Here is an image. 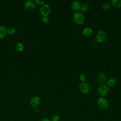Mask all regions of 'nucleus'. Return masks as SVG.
Returning <instances> with one entry per match:
<instances>
[{
  "mask_svg": "<svg viewBox=\"0 0 121 121\" xmlns=\"http://www.w3.org/2000/svg\"><path fill=\"white\" fill-rule=\"evenodd\" d=\"M40 103V99L39 97L34 96L32 97L30 100V105L34 108L37 107Z\"/></svg>",
  "mask_w": 121,
  "mask_h": 121,
  "instance_id": "nucleus-8",
  "label": "nucleus"
},
{
  "mask_svg": "<svg viewBox=\"0 0 121 121\" xmlns=\"http://www.w3.org/2000/svg\"><path fill=\"white\" fill-rule=\"evenodd\" d=\"M7 29L3 26H0V39H3L6 35Z\"/></svg>",
  "mask_w": 121,
  "mask_h": 121,
  "instance_id": "nucleus-12",
  "label": "nucleus"
},
{
  "mask_svg": "<svg viewBox=\"0 0 121 121\" xmlns=\"http://www.w3.org/2000/svg\"><path fill=\"white\" fill-rule=\"evenodd\" d=\"M60 120V117L59 115L54 114H53L51 118V121H59Z\"/></svg>",
  "mask_w": 121,
  "mask_h": 121,
  "instance_id": "nucleus-18",
  "label": "nucleus"
},
{
  "mask_svg": "<svg viewBox=\"0 0 121 121\" xmlns=\"http://www.w3.org/2000/svg\"><path fill=\"white\" fill-rule=\"evenodd\" d=\"M110 3L115 8H119L121 7V0H112Z\"/></svg>",
  "mask_w": 121,
  "mask_h": 121,
  "instance_id": "nucleus-13",
  "label": "nucleus"
},
{
  "mask_svg": "<svg viewBox=\"0 0 121 121\" xmlns=\"http://www.w3.org/2000/svg\"><path fill=\"white\" fill-rule=\"evenodd\" d=\"M109 87L105 84L100 85L97 89V92L98 95L102 97L105 96L109 91Z\"/></svg>",
  "mask_w": 121,
  "mask_h": 121,
  "instance_id": "nucleus-2",
  "label": "nucleus"
},
{
  "mask_svg": "<svg viewBox=\"0 0 121 121\" xmlns=\"http://www.w3.org/2000/svg\"><path fill=\"white\" fill-rule=\"evenodd\" d=\"M107 38L106 33L102 30H100L97 32L96 35V39L99 43H103L105 41Z\"/></svg>",
  "mask_w": 121,
  "mask_h": 121,
  "instance_id": "nucleus-5",
  "label": "nucleus"
},
{
  "mask_svg": "<svg viewBox=\"0 0 121 121\" xmlns=\"http://www.w3.org/2000/svg\"><path fill=\"white\" fill-rule=\"evenodd\" d=\"M111 4L109 1H105L103 3L102 5V9L104 10H108L111 8Z\"/></svg>",
  "mask_w": 121,
  "mask_h": 121,
  "instance_id": "nucleus-16",
  "label": "nucleus"
},
{
  "mask_svg": "<svg viewBox=\"0 0 121 121\" xmlns=\"http://www.w3.org/2000/svg\"><path fill=\"white\" fill-rule=\"evenodd\" d=\"M16 49L19 52H21L24 49V45L20 43H17L16 45Z\"/></svg>",
  "mask_w": 121,
  "mask_h": 121,
  "instance_id": "nucleus-17",
  "label": "nucleus"
},
{
  "mask_svg": "<svg viewBox=\"0 0 121 121\" xmlns=\"http://www.w3.org/2000/svg\"><path fill=\"white\" fill-rule=\"evenodd\" d=\"M82 34L85 36H90L93 34V31L89 27H85L82 31Z\"/></svg>",
  "mask_w": 121,
  "mask_h": 121,
  "instance_id": "nucleus-11",
  "label": "nucleus"
},
{
  "mask_svg": "<svg viewBox=\"0 0 121 121\" xmlns=\"http://www.w3.org/2000/svg\"><path fill=\"white\" fill-rule=\"evenodd\" d=\"M73 20L74 23L77 25H81L83 24L85 20L84 14L81 12H76L73 15Z\"/></svg>",
  "mask_w": 121,
  "mask_h": 121,
  "instance_id": "nucleus-1",
  "label": "nucleus"
},
{
  "mask_svg": "<svg viewBox=\"0 0 121 121\" xmlns=\"http://www.w3.org/2000/svg\"><path fill=\"white\" fill-rule=\"evenodd\" d=\"M24 6L27 11H31L35 8V3L33 0H28L25 2Z\"/></svg>",
  "mask_w": 121,
  "mask_h": 121,
  "instance_id": "nucleus-7",
  "label": "nucleus"
},
{
  "mask_svg": "<svg viewBox=\"0 0 121 121\" xmlns=\"http://www.w3.org/2000/svg\"><path fill=\"white\" fill-rule=\"evenodd\" d=\"M81 5L80 2L78 0H74L72 2L71 4V8L74 11H78L80 9Z\"/></svg>",
  "mask_w": 121,
  "mask_h": 121,
  "instance_id": "nucleus-9",
  "label": "nucleus"
},
{
  "mask_svg": "<svg viewBox=\"0 0 121 121\" xmlns=\"http://www.w3.org/2000/svg\"><path fill=\"white\" fill-rule=\"evenodd\" d=\"M116 84V80L114 78H111L107 81V85L109 87H112Z\"/></svg>",
  "mask_w": 121,
  "mask_h": 121,
  "instance_id": "nucleus-15",
  "label": "nucleus"
},
{
  "mask_svg": "<svg viewBox=\"0 0 121 121\" xmlns=\"http://www.w3.org/2000/svg\"><path fill=\"white\" fill-rule=\"evenodd\" d=\"M35 4L39 6H42L44 4V1L43 0H35Z\"/></svg>",
  "mask_w": 121,
  "mask_h": 121,
  "instance_id": "nucleus-22",
  "label": "nucleus"
},
{
  "mask_svg": "<svg viewBox=\"0 0 121 121\" xmlns=\"http://www.w3.org/2000/svg\"><path fill=\"white\" fill-rule=\"evenodd\" d=\"M97 81L101 84H104V83H105L106 81V78L103 73H100L97 76Z\"/></svg>",
  "mask_w": 121,
  "mask_h": 121,
  "instance_id": "nucleus-10",
  "label": "nucleus"
},
{
  "mask_svg": "<svg viewBox=\"0 0 121 121\" xmlns=\"http://www.w3.org/2000/svg\"><path fill=\"white\" fill-rule=\"evenodd\" d=\"M35 111L36 112H39V109L37 107H35Z\"/></svg>",
  "mask_w": 121,
  "mask_h": 121,
  "instance_id": "nucleus-24",
  "label": "nucleus"
},
{
  "mask_svg": "<svg viewBox=\"0 0 121 121\" xmlns=\"http://www.w3.org/2000/svg\"><path fill=\"white\" fill-rule=\"evenodd\" d=\"M42 22L44 24H47L49 22V18L48 16H43L42 18Z\"/></svg>",
  "mask_w": 121,
  "mask_h": 121,
  "instance_id": "nucleus-21",
  "label": "nucleus"
},
{
  "mask_svg": "<svg viewBox=\"0 0 121 121\" xmlns=\"http://www.w3.org/2000/svg\"><path fill=\"white\" fill-rule=\"evenodd\" d=\"M16 32V29L13 27H9L7 29V33H8L9 35H13Z\"/></svg>",
  "mask_w": 121,
  "mask_h": 121,
  "instance_id": "nucleus-19",
  "label": "nucleus"
},
{
  "mask_svg": "<svg viewBox=\"0 0 121 121\" xmlns=\"http://www.w3.org/2000/svg\"><path fill=\"white\" fill-rule=\"evenodd\" d=\"M80 91L83 94H88L90 90V87L89 84L86 82H81L78 86Z\"/></svg>",
  "mask_w": 121,
  "mask_h": 121,
  "instance_id": "nucleus-4",
  "label": "nucleus"
},
{
  "mask_svg": "<svg viewBox=\"0 0 121 121\" xmlns=\"http://www.w3.org/2000/svg\"><path fill=\"white\" fill-rule=\"evenodd\" d=\"M97 105L101 109H105L108 107L109 104L108 101L106 98L101 97L98 99Z\"/></svg>",
  "mask_w": 121,
  "mask_h": 121,
  "instance_id": "nucleus-3",
  "label": "nucleus"
},
{
  "mask_svg": "<svg viewBox=\"0 0 121 121\" xmlns=\"http://www.w3.org/2000/svg\"><path fill=\"white\" fill-rule=\"evenodd\" d=\"M41 121H51L49 119H48V118H43Z\"/></svg>",
  "mask_w": 121,
  "mask_h": 121,
  "instance_id": "nucleus-23",
  "label": "nucleus"
},
{
  "mask_svg": "<svg viewBox=\"0 0 121 121\" xmlns=\"http://www.w3.org/2000/svg\"><path fill=\"white\" fill-rule=\"evenodd\" d=\"M89 9V5L86 3H83L80 7V10L81 12H87Z\"/></svg>",
  "mask_w": 121,
  "mask_h": 121,
  "instance_id": "nucleus-14",
  "label": "nucleus"
},
{
  "mask_svg": "<svg viewBox=\"0 0 121 121\" xmlns=\"http://www.w3.org/2000/svg\"><path fill=\"white\" fill-rule=\"evenodd\" d=\"M51 8L47 4H43L40 9V12L43 16H48L51 12Z\"/></svg>",
  "mask_w": 121,
  "mask_h": 121,
  "instance_id": "nucleus-6",
  "label": "nucleus"
},
{
  "mask_svg": "<svg viewBox=\"0 0 121 121\" xmlns=\"http://www.w3.org/2000/svg\"><path fill=\"white\" fill-rule=\"evenodd\" d=\"M79 79L82 82H84L86 79V76L85 74H81L79 76Z\"/></svg>",
  "mask_w": 121,
  "mask_h": 121,
  "instance_id": "nucleus-20",
  "label": "nucleus"
}]
</instances>
